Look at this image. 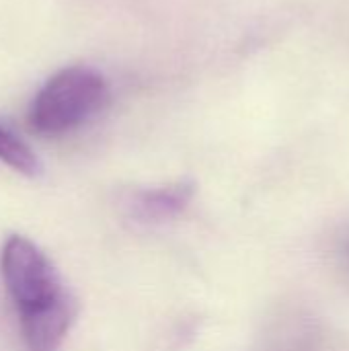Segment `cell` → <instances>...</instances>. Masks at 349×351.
I'll use <instances>...</instances> for the list:
<instances>
[{"instance_id":"cell-3","label":"cell","mask_w":349,"mask_h":351,"mask_svg":"<svg viewBox=\"0 0 349 351\" xmlns=\"http://www.w3.org/2000/svg\"><path fill=\"white\" fill-rule=\"evenodd\" d=\"M195 193V183L181 179L160 187L136 189L128 199V210L138 222H165L187 210Z\"/></svg>"},{"instance_id":"cell-4","label":"cell","mask_w":349,"mask_h":351,"mask_svg":"<svg viewBox=\"0 0 349 351\" xmlns=\"http://www.w3.org/2000/svg\"><path fill=\"white\" fill-rule=\"evenodd\" d=\"M0 162L25 177H37L41 173L39 156L23 142L14 132L0 125Z\"/></svg>"},{"instance_id":"cell-2","label":"cell","mask_w":349,"mask_h":351,"mask_svg":"<svg viewBox=\"0 0 349 351\" xmlns=\"http://www.w3.org/2000/svg\"><path fill=\"white\" fill-rule=\"evenodd\" d=\"M109 103V84L105 76L88 66H70L56 72L33 97L27 121L29 128L45 138L64 136Z\"/></svg>"},{"instance_id":"cell-1","label":"cell","mask_w":349,"mask_h":351,"mask_svg":"<svg viewBox=\"0 0 349 351\" xmlns=\"http://www.w3.org/2000/svg\"><path fill=\"white\" fill-rule=\"evenodd\" d=\"M0 271L21 325L78 308L51 259L27 237L12 234L0 253Z\"/></svg>"}]
</instances>
